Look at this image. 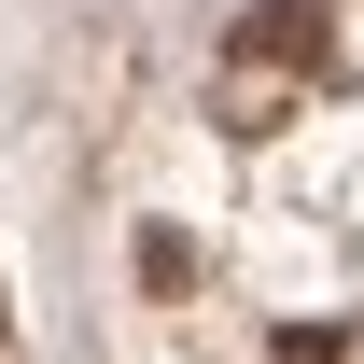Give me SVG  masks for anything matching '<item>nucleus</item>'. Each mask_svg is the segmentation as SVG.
Masks as SVG:
<instances>
[{"instance_id":"f257e3e1","label":"nucleus","mask_w":364,"mask_h":364,"mask_svg":"<svg viewBox=\"0 0 364 364\" xmlns=\"http://www.w3.org/2000/svg\"><path fill=\"white\" fill-rule=\"evenodd\" d=\"M0 364H14V309H0Z\"/></svg>"}]
</instances>
